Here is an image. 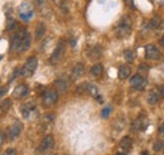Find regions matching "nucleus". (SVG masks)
Returning <instances> with one entry per match:
<instances>
[{
	"instance_id": "nucleus-1",
	"label": "nucleus",
	"mask_w": 164,
	"mask_h": 155,
	"mask_svg": "<svg viewBox=\"0 0 164 155\" xmlns=\"http://www.w3.org/2000/svg\"><path fill=\"white\" fill-rule=\"evenodd\" d=\"M30 34L28 33L27 29H20L19 32H16L14 34V37L12 38V43H10V49L15 53H23V52L28 50L30 47Z\"/></svg>"
},
{
	"instance_id": "nucleus-2",
	"label": "nucleus",
	"mask_w": 164,
	"mask_h": 155,
	"mask_svg": "<svg viewBox=\"0 0 164 155\" xmlns=\"http://www.w3.org/2000/svg\"><path fill=\"white\" fill-rule=\"evenodd\" d=\"M131 32V20L130 18L127 16H124V18L117 23V27H116V36L119 38H124L127 37Z\"/></svg>"
},
{
	"instance_id": "nucleus-3",
	"label": "nucleus",
	"mask_w": 164,
	"mask_h": 155,
	"mask_svg": "<svg viewBox=\"0 0 164 155\" xmlns=\"http://www.w3.org/2000/svg\"><path fill=\"white\" fill-rule=\"evenodd\" d=\"M37 67H38L37 57H29L27 61H25V63H24V66L22 68V71H20V74L23 77H30L34 72H36Z\"/></svg>"
},
{
	"instance_id": "nucleus-4",
	"label": "nucleus",
	"mask_w": 164,
	"mask_h": 155,
	"mask_svg": "<svg viewBox=\"0 0 164 155\" xmlns=\"http://www.w3.org/2000/svg\"><path fill=\"white\" fill-rule=\"evenodd\" d=\"M65 52H66V44H65V42L61 39L58 42L56 49L53 50V53H52V56L49 58L51 64H58L59 62H61L62 58L65 57Z\"/></svg>"
},
{
	"instance_id": "nucleus-5",
	"label": "nucleus",
	"mask_w": 164,
	"mask_h": 155,
	"mask_svg": "<svg viewBox=\"0 0 164 155\" xmlns=\"http://www.w3.org/2000/svg\"><path fill=\"white\" fill-rule=\"evenodd\" d=\"M58 101V91L56 90H47L44 93H43V97H42V102H43V106L49 107Z\"/></svg>"
},
{
	"instance_id": "nucleus-6",
	"label": "nucleus",
	"mask_w": 164,
	"mask_h": 155,
	"mask_svg": "<svg viewBox=\"0 0 164 155\" xmlns=\"http://www.w3.org/2000/svg\"><path fill=\"white\" fill-rule=\"evenodd\" d=\"M130 86L134 90L143 91L146 86H148V80L141 74H135L130 78Z\"/></svg>"
},
{
	"instance_id": "nucleus-7",
	"label": "nucleus",
	"mask_w": 164,
	"mask_h": 155,
	"mask_svg": "<svg viewBox=\"0 0 164 155\" xmlns=\"http://www.w3.org/2000/svg\"><path fill=\"white\" fill-rule=\"evenodd\" d=\"M163 93H164L163 87H154L149 91L148 96H146V101H148L149 105H155L163 97Z\"/></svg>"
},
{
	"instance_id": "nucleus-8",
	"label": "nucleus",
	"mask_w": 164,
	"mask_h": 155,
	"mask_svg": "<svg viewBox=\"0 0 164 155\" xmlns=\"http://www.w3.org/2000/svg\"><path fill=\"white\" fill-rule=\"evenodd\" d=\"M53 148H54V139H53V136L47 135V136L43 137V140L40 141L38 151L40 154H47V153H49Z\"/></svg>"
},
{
	"instance_id": "nucleus-9",
	"label": "nucleus",
	"mask_w": 164,
	"mask_h": 155,
	"mask_svg": "<svg viewBox=\"0 0 164 155\" xmlns=\"http://www.w3.org/2000/svg\"><path fill=\"white\" fill-rule=\"evenodd\" d=\"M148 126H149V120L144 115H140L138 119L134 120V122L131 125V130L133 131H144Z\"/></svg>"
},
{
	"instance_id": "nucleus-10",
	"label": "nucleus",
	"mask_w": 164,
	"mask_h": 155,
	"mask_svg": "<svg viewBox=\"0 0 164 155\" xmlns=\"http://www.w3.org/2000/svg\"><path fill=\"white\" fill-rule=\"evenodd\" d=\"M18 13H19L20 19H23V20H29L32 16H33V14H34V10H33V8L30 6V4L23 3V4L18 8Z\"/></svg>"
},
{
	"instance_id": "nucleus-11",
	"label": "nucleus",
	"mask_w": 164,
	"mask_h": 155,
	"mask_svg": "<svg viewBox=\"0 0 164 155\" xmlns=\"http://www.w3.org/2000/svg\"><path fill=\"white\" fill-rule=\"evenodd\" d=\"M22 130H23V125H22V122H19V121L13 122V124L10 125V127L8 129V137H9L10 140L16 139V137L20 135Z\"/></svg>"
},
{
	"instance_id": "nucleus-12",
	"label": "nucleus",
	"mask_w": 164,
	"mask_h": 155,
	"mask_svg": "<svg viewBox=\"0 0 164 155\" xmlns=\"http://www.w3.org/2000/svg\"><path fill=\"white\" fill-rule=\"evenodd\" d=\"M28 93H29L28 86L25 84V83H20V84H18V86H16V87L14 88V91H13V97H14L15 100H20V98L27 97Z\"/></svg>"
},
{
	"instance_id": "nucleus-13",
	"label": "nucleus",
	"mask_w": 164,
	"mask_h": 155,
	"mask_svg": "<svg viewBox=\"0 0 164 155\" xmlns=\"http://www.w3.org/2000/svg\"><path fill=\"white\" fill-rule=\"evenodd\" d=\"M20 112H22V115H23L24 119H29L32 114H36V112H37L36 103H34V102L24 103V105L20 107Z\"/></svg>"
},
{
	"instance_id": "nucleus-14",
	"label": "nucleus",
	"mask_w": 164,
	"mask_h": 155,
	"mask_svg": "<svg viewBox=\"0 0 164 155\" xmlns=\"http://www.w3.org/2000/svg\"><path fill=\"white\" fill-rule=\"evenodd\" d=\"M159 56H160L159 50L154 44H148L145 47V58L146 59H153L154 61V59H158Z\"/></svg>"
},
{
	"instance_id": "nucleus-15",
	"label": "nucleus",
	"mask_w": 164,
	"mask_h": 155,
	"mask_svg": "<svg viewBox=\"0 0 164 155\" xmlns=\"http://www.w3.org/2000/svg\"><path fill=\"white\" fill-rule=\"evenodd\" d=\"M131 74V68L130 66H127V64H123V66H120L119 67V72H117V77L120 80H126L129 78Z\"/></svg>"
},
{
	"instance_id": "nucleus-16",
	"label": "nucleus",
	"mask_w": 164,
	"mask_h": 155,
	"mask_svg": "<svg viewBox=\"0 0 164 155\" xmlns=\"http://www.w3.org/2000/svg\"><path fill=\"white\" fill-rule=\"evenodd\" d=\"M83 72H85V67H83L82 63H77V64H75V67L72 68V73H71L72 80L76 81V80L81 78L82 74H83Z\"/></svg>"
},
{
	"instance_id": "nucleus-17",
	"label": "nucleus",
	"mask_w": 164,
	"mask_h": 155,
	"mask_svg": "<svg viewBox=\"0 0 164 155\" xmlns=\"http://www.w3.org/2000/svg\"><path fill=\"white\" fill-rule=\"evenodd\" d=\"M133 139L131 137H129V136H125V137H123L121 140H120V143H119V145H120V148H121L123 150H125V151H129L131 148H133Z\"/></svg>"
},
{
	"instance_id": "nucleus-18",
	"label": "nucleus",
	"mask_w": 164,
	"mask_h": 155,
	"mask_svg": "<svg viewBox=\"0 0 164 155\" xmlns=\"http://www.w3.org/2000/svg\"><path fill=\"white\" fill-rule=\"evenodd\" d=\"M102 54V49L100 46H95L92 47L90 50H89V58L92 59V61H95V59H99Z\"/></svg>"
},
{
	"instance_id": "nucleus-19",
	"label": "nucleus",
	"mask_w": 164,
	"mask_h": 155,
	"mask_svg": "<svg viewBox=\"0 0 164 155\" xmlns=\"http://www.w3.org/2000/svg\"><path fill=\"white\" fill-rule=\"evenodd\" d=\"M54 86H56L57 91L61 92V93H63V92H66L68 90V82L65 81V80H57L54 82Z\"/></svg>"
},
{
	"instance_id": "nucleus-20",
	"label": "nucleus",
	"mask_w": 164,
	"mask_h": 155,
	"mask_svg": "<svg viewBox=\"0 0 164 155\" xmlns=\"http://www.w3.org/2000/svg\"><path fill=\"white\" fill-rule=\"evenodd\" d=\"M46 33V25L43 23H38L37 27H36V39L39 40Z\"/></svg>"
},
{
	"instance_id": "nucleus-21",
	"label": "nucleus",
	"mask_w": 164,
	"mask_h": 155,
	"mask_svg": "<svg viewBox=\"0 0 164 155\" xmlns=\"http://www.w3.org/2000/svg\"><path fill=\"white\" fill-rule=\"evenodd\" d=\"M102 71H103V67H102V64L96 63V64H93V66L91 67L90 73H91L92 76H95V77H99L100 74H102Z\"/></svg>"
},
{
	"instance_id": "nucleus-22",
	"label": "nucleus",
	"mask_w": 164,
	"mask_h": 155,
	"mask_svg": "<svg viewBox=\"0 0 164 155\" xmlns=\"http://www.w3.org/2000/svg\"><path fill=\"white\" fill-rule=\"evenodd\" d=\"M86 91H87L92 97H99V90L93 83H86Z\"/></svg>"
},
{
	"instance_id": "nucleus-23",
	"label": "nucleus",
	"mask_w": 164,
	"mask_h": 155,
	"mask_svg": "<svg viewBox=\"0 0 164 155\" xmlns=\"http://www.w3.org/2000/svg\"><path fill=\"white\" fill-rule=\"evenodd\" d=\"M10 106H12V100L6 98L2 102V105H0V111H2V112H6V111L10 108Z\"/></svg>"
},
{
	"instance_id": "nucleus-24",
	"label": "nucleus",
	"mask_w": 164,
	"mask_h": 155,
	"mask_svg": "<svg viewBox=\"0 0 164 155\" xmlns=\"http://www.w3.org/2000/svg\"><path fill=\"white\" fill-rule=\"evenodd\" d=\"M160 24H162L160 18H158V16H155V18H153V19L149 22V28H154V29L160 28Z\"/></svg>"
},
{
	"instance_id": "nucleus-25",
	"label": "nucleus",
	"mask_w": 164,
	"mask_h": 155,
	"mask_svg": "<svg viewBox=\"0 0 164 155\" xmlns=\"http://www.w3.org/2000/svg\"><path fill=\"white\" fill-rule=\"evenodd\" d=\"M124 57H125V59H126L129 63L133 62V61H134V53H133V50H129V49L125 50V52H124Z\"/></svg>"
},
{
	"instance_id": "nucleus-26",
	"label": "nucleus",
	"mask_w": 164,
	"mask_h": 155,
	"mask_svg": "<svg viewBox=\"0 0 164 155\" xmlns=\"http://www.w3.org/2000/svg\"><path fill=\"white\" fill-rule=\"evenodd\" d=\"M153 148H154V150H155V151H160V150L164 148V141H163V140H158V141H155Z\"/></svg>"
},
{
	"instance_id": "nucleus-27",
	"label": "nucleus",
	"mask_w": 164,
	"mask_h": 155,
	"mask_svg": "<svg viewBox=\"0 0 164 155\" xmlns=\"http://www.w3.org/2000/svg\"><path fill=\"white\" fill-rule=\"evenodd\" d=\"M148 71H149V67L146 66V64H144V63H141L140 67H139V74L144 76V74L148 73Z\"/></svg>"
},
{
	"instance_id": "nucleus-28",
	"label": "nucleus",
	"mask_w": 164,
	"mask_h": 155,
	"mask_svg": "<svg viewBox=\"0 0 164 155\" xmlns=\"http://www.w3.org/2000/svg\"><path fill=\"white\" fill-rule=\"evenodd\" d=\"M110 112H111V107H109V106H107V107H105V108H103V110L101 111V117H102V119H106V117L109 116V114H110Z\"/></svg>"
},
{
	"instance_id": "nucleus-29",
	"label": "nucleus",
	"mask_w": 164,
	"mask_h": 155,
	"mask_svg": "<svg viewBox=\"0 0 164 155\" xmlns=\"http://www.w3.org/2000/svg\"><path fill=\"white\" fill-rule=\"evenodd\" d=\"M6 28H8V30H13L14 28H16V22L15 20H9L8 22Z\"/></svg>"
},
{
	"instance_id": "nucleus-30",
	"label": "nucleus",
	"mask_w": 164,
	"mask_h": 155,
	"mask_svg": "<svg viewBox=\"0 0 164 155\" xmlns=\"http://www.w3.org/2000/svg\"><path fill=\"white\" fill-rule=\"evenodd\" d=\"M4 155H16V151H15L14 149H8V150L4 153Z\"/></svg>"
},
{
	"instance_id": "nucleus-31",
	"label": "nucleus",
	"mask_w": 164,
	"mask_h": 155,
	"mask_svg": "<svg viewBox=\"0 0 164 155\" xmlns=\"http://www.w3.org/2000/svg\"><path fill=\"white\" fill-rule=\"evenodd\" d=\"M125 3L127 4V6H130L131 9H135V5H134V0H125Z\"/></svg>"
},
{
	"instance_id": "nucleus-32",
	"label": "nucleus",
	"mask_w": 164,
	"mask_h": 155,
	"mask_svg": "<svg viewBox=\"0 0 164 155\" xmlns=\"http://www.w3.org/2000/svg\"><path fill=\"white\" fill-rule=\"evenodd\" d=\"M6 91H8V88H6V87H4V86H3V87H0V98H2V97L4 96V95L6 93Z\"/></svg>"
},
{
	"instance_id": "nucleus-33",
	"label": "nucleus",
	"mask_w": 164,
	"mask_h": 155,
	"mask_svg": "<svg viewBox=\"0 0 164 155\" xmlns=\"http://www.w3.org/2000/svg\"><path fill=\"white\" fill-rule=\"evenodd\" d=\"M18 73H19V70H18V68H15V70H14V72H13V76L10 77V81H9V82H12V81L15 78V77L18 76Z\"/></svg>"
},
{
	"instance_id": "nucleus-34",
	"label": "nucleus",
	"mask_w": 164,
	"mask_h": 155,
	"mask_svg": "<svg viewBox=\"0 0 164 155\" xmlns=\"http://www.w3.org/2000/svg\"><path fill=\"white\" fill-rule=\"evenodd\" d=\"M4 143H5V134L0 133V146L4 145Z\"/></svg>"
},
{
	"instance_id": "nucleus-35",
	"label": "nucleus",
	"mask_w": 164,
	"mask_h": 155,
	"mask_svg": "<svg viewBox=\"0 0 164 155\" xmlns=\"http://www.w3.org/2000/svg\"><path fill=\"white\" fill-rule=\"evenodd\" d=\"M159 133H160L162 135H164V124H163V125L159 127Z\"/></svg>"
},
{
	"instance_id": "nucleus-36",
	"label": "nucleus",
	"mask_w": 164,
	"mask_h": 155,
	"mask_svg": "<svg viewBox=\"0 0 164 155\" xmlns=\"http://www.w3.org/2000/svg\"><path fill=\"white\" fill-rule=\"evenodd\" d=\"M159 43H160V46L164 48V37H163V38H160V42H159Z\"/></svg>"
},
{
	"instance_id": "nucleus-37",
	"label": "nucleus",
	"mask_w": 164,
	"mask_h": 155,
	"mask_svg": "<svg viewBox=\"0 0 164 155\" xmlns=\"http://www.w3.org/2000/svg\"><path fill=\"white\" fill-rule=\"evenodd\" d=\"M116 155H126V154H124V153H119V154H116Z\"/></svg>"
},
{
	"instance_id": "nucleus-38",
	"label": "nucleus",
	"mask_w": 164,
	"mask_h": 155,
	"mask_svg": "<svg viewBox=\"0 0 164 155\" xmlns=\"http://www.w3.org/2000/svg\"><path fill=\"white\" fill-rule=\"evenodd\" d=\"M141 155H149V154H148V153H146V151H144V153H143Z\"/></svg>"
},
{
	"instance_id": "nucleus-39",
	"label": "nucleus",
	"mask_w": 164,
	"mask_h": 155,
	"mask_svg": "<svg viewBox=\"0 0 164 155\" xmlns=\"http://www.w3.org/2000/svg\"><path fill=\"white\" fill-rule=\"evenodd\" d=\"M56 2H62V0H56Z\"/></svg>"
},
{
	"instance_id": "nucleus-40",
	"label": "nucleus",
	"mask_w": 164,
	"mask_h": 155,
	"mask_svg": "<svg viewBox=\"0 0 164 155\" xmlns=\"http://www.w3.org/2000/svg\"><path fill=\"white\" fill-rule=\"evenodd\" d=\"M0 155H2V154H0Z\"/></svg>"
}]
</instances>
